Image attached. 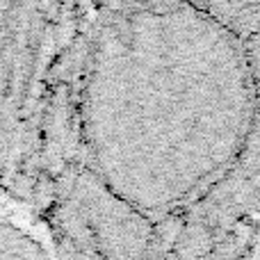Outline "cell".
<instances>
[{"label": "cell", "instance_id": "6da1fadb", "mask_svg": "<svg viewBox=\"0 0 260 260\" xmlns=\"http://www.w3.org/2000/svg\"><path fill=\"white\" fill-rule=\"evenodd\" d=\"M247 44L189 0H126L94 48L85 133L103 185L155 219L238 169L256 123Z\"/></svg>", "mask_w": 260, "mask_h": 260}, {"label": "cell", "instance_id": "7a4b0ae2", "mask_svg": "<svg viewBox=\"0 0 260 260\" xmlns=\"http://www.w3.org/2000/svg\"><path fill=\"white\" fill-rule=\"evenodd\" d=\"M229 25L244 41L260 32V0H189Z\"/></svg>", "mask_w": 260, "mask_h": 260}, {"label": "cell", "instance_id": "3957f363", "mask_svg": "<svg viewBox=\"0 0 260 260\" xmlns=\"http://www.w3.org/2000/svg\"><path fill=\"white\" fill-rule=\"evenodd\" d=\"M233 174H244L249 178H258L260 176V89H258V110H256V123H253V133L249 139L247 148L242 153L238 169Z\"/></svg>", "mask_w": 260, "mask_h": 260}, {"label": "cell", "instance_id": "277c9868", "mask_svg": "<svg viewBox=\"0 0 260 260\" xmlns=\"http://www.w3.org/2000/svg\"><path fill=\"white\" fill-rule=\"evenodd\" d=\"M9 12H12V0H0V53H3V44L7 37V23Z\"/></svg>", "mask_w": 260, "mask_h": 260}, {"label": "cell", "instance_id": "5b68a950", "mask_svg": "<svg viewBox=\"0 0 260 260\" xmlns=\"http://www.w3.org/2000/svg\"><path fill=\"white\" fill-rule=\"evenodd\" d=\"M247 219L251 221L253 226L260 224V210H249V212H247Z\"/></svg>", "mask_w": 260, "mask_h": 260}]
</instances>
